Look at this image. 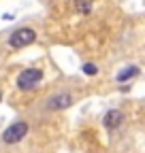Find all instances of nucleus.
<instances>
[{
    "label": "nucleus",
    "instance_id": "obj_1",
    "mask_svg": "<svg viewBox=\"0 0 145 153\" xmlns=\"http://www.w3.org/2000/svg\"><path fill=\"white\" fill-rule=\"evenodd\" d=\"M43 79V70L41 68H26L17 76V87L19 89H32L36 83Z\"/></svg>",
    "mask_w": 145,
    "mask_h": 153
},
{
    "label": "nucleus",
    "instance_id": "obj_2",
    "mask_svg": "<svg viewBox=\"0 0 145 153\" xmlns=\"http://www.w3.org/2000/svg\"><path fill=\"white\" fill-rule=\"evenodd\" d=\"M34 38H36V32L32 28H19V30H15L9 38V45L15 47V49H19V47H26L30 43H34Z\"/></svg>",
    "mask_w": 145,
    "mask_h": 153
},
{
    "label": "nucleus",
    "instance_id": "obj_3",
    "mask_svg": "<svg viewBox=\"0 0 145 153\" xmlns=\"http://www.w3.org/2000/svg\"><path fill=\"white\" fill-rule=\"evenodd\" d=\"M26 134H28V123H26V121H15V123H11V126L4 130L2 138H4V143L13 145V143H19Z\"/></svg>",
    "mask_w": 145,
    "mask_h": 153
},
{
    "label": "nucleus",
    "instance_id": "obj_4",
    "mask_svg": "<svg viewBox=\"0 0 145 153\" xmlns=\"http://www.w3.org/2000/svg\"><path fill=\"white\" fill-rule=\"evenodd\" d=\"M122 121H124V113H122V111H117V108L109 111V113L105 115V126H107L109 130L120 128V126H122Z\"/></svg>",
    "mask_w": 145,
    "mask_h": 153
},
{
    "label": "nucleus",
    "instance_id": "obj_5",
    "mask_svg": "<svg viewBox=\"0 0 145 153\" xmlns=\"http://www.w3.org/2000/svg\"><path fill=\"white\" fill-rule=\"evenodd\" d=\"M70 102H72L70 94H60V96H53L47 106H49L51 111H56V108H66V106H70Z\"/></svg>",
    "mask_w": 145,
    "mask_h": 153
},
{
    "label": "nucleus",
    "instance_id": "obj_6",
    "mask_svg": "<svg viewBox=\"0 0 145 153\" xmlns=\"http://www.w3.org/2000/svg\"><path fill=\"white\" fill-rule=\"evenodd\" d=\"M139 74V68L137 66H128V68H124L122 72H117V81L122 83V81H128V79H132V76H137Z\"/></svg>",
    "mask_w": 145,
    "mask_h": 153
},
{
    "label": "nucleus",
    "instance_id": "obj_7",
    "mask_svg": "<svg viewBox=\"0 0 145 153\" xmlns=\"http://www.w3.org/2000/svg\"><path fill=\"white\" fill-rule=\"evenodd\" d=\"M92 4H94V0H77V2H75L77 11H79L81 15H87L90 11H92Z\"/></svg>",
    "mask_w": 145,
    "mask_h": 153
},
{
    "label": "nucleus",
    "instance_id": "obj_8",
    "mask_svg": "<svg viewBox=\"0 0 145 153\" xmlns=\"http://www.w3.org/2000/svg\"><path fill=\"white\" fill-rule=\"evenodd\" d=\"M83 72H85V74H96L98 68H96L94 64H83Z\"/></svg>",
    "mask_w": 145,
    "mask_h": 153
}]
</instances>
